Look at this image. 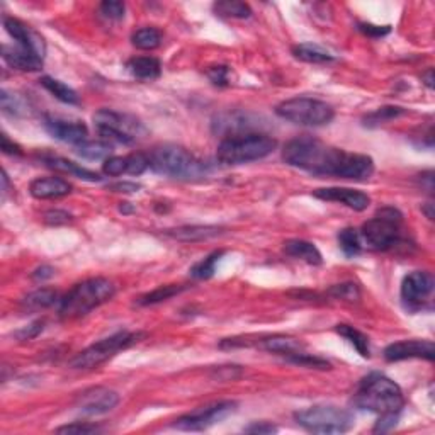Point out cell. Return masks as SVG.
Here are the masks:
<instances>
[{"label": "cell", "mask_w": 435, "mask_h": 435, "mask_svg": "<svg viewBox=\"0 0 435 435\" xmlns=\"http://www.w3.org/2000/svg\"><path fill=\"white\" fill-rule=\"evenodd\" d=\"M283 160L291 167L320 177L366 181L374 174V162L371 157L330 147L308 135L286 143Z\"/></svg>", "instance_id": "6da1fadb"}, {"label": "cell", "mask_w": 435, "mask_h": 435, "mask_svg": "<svg viewBox=\"0 0 435 435\" xmlns=\"http://www.w3.org/2000/svg\"><path fill=\"white\" fill-rule=\"evenodd\" d=\"M354 405L379 415L374 432H388L398 424L400 413L405 408V396L393 379L381 373H371L361 379L354 395Z\"/></svg>", "instance_id": "7a4b0ae2"}, {"label": "cell", "mask_w": 435, "mask_h": 435, "mask_svg": "<svg viewBox=\"0 0 435 435\" xmlns=\"http://www.w3.org/2000/svg\"><path fill=\"white\" fill-rule=\"evenodd\" d=\"M116 294V288L109 279L104 277H92L75 284L65 296L60 300L58 313L65 320H74L85 317L92 310L111 301Z\"/></svg>", "instance_id": "3957f363"}, {"label": "cell", "mask_w": 435, "mask_h": 435, "mask_svg": "<svg viewBox=\"0 0 435 435\" xmlns=\"http://www.w3.org/2000/svg\"><path fill=\"white\" fill-rule=\"evenodd\" d=\"M277 142L264 133L228 135L218 145L216 159L225 165H242L266 159L276 150Z\"/></svg>", "instance_id": "277c9868"}, {"label": "cell", "mask_w": 435, "mask_h": 435, "mask_svg": "<svg viewBox=\"0 0 435 435\" xmlns=\"http://www.w3.org/2000/svg\"><path fill=\"white\" fill-rule=\"evenodd\" d=\"M148 160L153 172L172 179H199L210 170L208 164L196 159L184 147L170 143L153 148Z\"/></svg>", "instance_id": "5b68a950"}, {"label": "cell", "mask_w": 435, "mask_h": 435, "mask_svg": "<svg viewBox=\"0 0 435 435\" xmlns=\"http://www.w3.org/2000/svg\"><path fill=\"white\" fill-rule=\"evenodd\" d=\"M92 119L101 140L111 145H133L148 135L143 123L131 114L118 113L113 109H101L94 114Z\"/></svg>", "instance_id": "8992f818"}, {"label": "cell", "mask_w": 435, "mask_h": 435, "mask_svg": "<svg viewBox=\"0 0 435 435\" xmlns=\"http://www.w3.org/2000/svg\"><path fill=\"white\" fill-rule=\"evenodd\" d=\"M403 215L393 206L376 211L374 218L366 221L361 228V238L374 250H391L402 240Z\"/></svg>", "instance_id": "52a82bcc"}, {"label": "cell", "mask_w": 435, "mask_h": 435, "mask_svg": "<svg viewBox=\"0 0 435 435\" xmlns=\"http://www.w3.org/2000/svg\"><path fill=\"white\" fill-rule=\"evenodd\" d=\"M294 420L313 434H345L354 427V415L335 405H315L294 413Z\"/></svg>", "instance_id": "ba28073f"}, {"label": "cell", "mask_w": 435, "mask_h": 435, "mask_svg": "<svg viewBox=\"0 0 435 435\" xmlns=\"http://www.w3.org/2000/svg\"><path fill=\"white\" fill-rule=\"evenodd\" d=\"M276 114L281 119L300 126H325L335 118V111L327 102L313 97H293L276 106Z\"/></svg>", "instance_id": "9c48e42d"}, {"label": "cell", "mask_w": 435, "mask_h": 435, "mask_svg": "<svg viewBox=\"0 0 435 435\" xmlns=\"http://www.w3.org/2000/svg\"><path fill=\"white\" fill-rule=\"evenodd\" d=\"M143 339V332H118V334L111 335L108 339H102L85 349V351L77 354L70 361V366L74 369H96L104 362H108L111 357L116 356L118 352L130 349L131 345L142 342Z\"/></svg>", "instance_id": "30bf717a"}, {"label": "cell", "mask_w": 435, "mask_h": 435, "mask_svg": "<svg viewBox=\"0 0 435 435\" xmlns=\"http://www.w3.org/2000/svg\"><path fill=\"white\" fill-rule=\"evenodd\" d=\"M237 410V403L235 402H215L204 407L196 408V410L186 413L181 419L176 420L174 427L181 430H204L210 429L218 422L225 420L226 417L232 415Z\"/></svg>", "instance_id": "8fae6325"}, {"label": "cell", "mask_w": 435, "mask_h": 435, "mask_svg": "<svg viewBox=\"0 0 435 435\" xmlns=\"http://www.w3.org/2000/svg\"><path fill=\"white\" fill-rule=\"evenodd\" d=\"M434 293V276L427 271H413L402 283V301L408 311H420Z\"/></svg>", "instance_id": "7c38bea8"}, {"label": "cell", "mask_w": 435, "mask_h": 435, "mask_svg": "<svg viewBox=\"0 0 435 435\" xmlns=\"http://www.w3.org/2000/svg\"><path fill=\"white\" fill-rule=\"evenodd\" d=\"M119 403V395L114 390L104 386H96L89 388L84 393L79 395L77 398V408L82 415L89 417H97L109 413L111 410L118 407Z\"/></svg>", "instance_id": "4fadbf2b"}, {"label": "cell", "mask_w": 435, "mask_h": 435, "mask_svg": "<svg viewBox=\"0 0 435 435\" xmlns=\"http://www.w3.org/2000/svg\"><path fill=\"white\" fill-rule=\"evenodd\" d=\"M4 28H6L9 36L16 41L17 48L29 51V53L45 60L46 57L45 40L34 31L31 26L24 24L23 21L16 19V17H4Z\"/></svg>", "instance_id": "5bb4252c"}, {"label": "cell", "mask_w": 435, "mask_h": 435, "mask_svg": "<svg viewBox=\"0 0 435 435\" xmlns=\"http://www.w3.org/2000/svg\"><path fill=\"white\" fill-rule=\"evenodd\" d=\"M383 356L388 362H400L407 359L434 361L435 345L432 340H402V342L388 345Z\"/></svg>", "instance_id": "9a60e30c"}, {"label": "cell", "mask_w": 435, "mask_h": 435, "mask_svg": "<svg viewBox=\"0 0 435 435\" xmlns=\"http://www.w3.org/2000/svg\"><path fill=\"white\" fill-rule=\"evenodd\" d=\"M45 128H46V131L53 136V138H57L63 143H70L77 147V145L87 142L89 130H87V126L84 125V121H79V119H67L62 116H46Z\"/></svg>", "instance_id": "2e32d148"}, {"label": "cell", "mask_w": 435, "mask_h": 435, "mask_svg": "<svg viewBox=\"0 0 435 435\" xmlns=\"http://www.w3.org/2000/svg\"><path fill=\"white\" fill-rule=\"evenodd\" d=\"M317 199L327 203H340L354 211H366L371 204V198L366 193L351 187H323L313 193Z\"/></svg>", "instance_id": "e0dca14e"}, {"label": "cell", "mask_w": 435, "mask_h": 435, "mask_svg": "<svg viewBox=\"0 0 435 435\" xmlns=\"http://www.w3.org/2000/svg\"><path fill=\"white\" fill-rule=\"evenodd\" d=\"M29 193L34 199H58L72 193V184L62 177L34 179L29 186Z\"/></svg>", "instance_id": "ac0fdd59"}, {"label": "cell", "mask_w": 435, "mask_h": 435, "mask_svg": "<svg viewBox=\"0 0 435 435\" xmlns=\"http://www.w3.org/2000/svg\"><path fill=\"white\" fill-rule=\"evenodd\" d=\"M2 58L9 67L16 68V70L21 72H40L43 68V62H45L43 58L29 53V51L17 48V46H14V48L4 46Z\"/></svg>", "instance_id": "d6986e66"}, {"label": "cell", "mask_w": 435, "mask_h": 435, "mask_svg": "<svg viewBox=\"0 0 435 435\" xmlns=\"http://www.w3.org/2000/svg\"><path fill=\"white\" fill-rule=\"evenodd\" d=\"M221 233H223V228L213 225H193V226H181V228L176 230H167V237L186 243L210 240V238L218 237V235Z\"/></svg>", "instance_id": "ffe728a7"}, {"label": "cell", "mask_w": 435, "mask_h": 435, "mask_svg": "<svg viewBox=\"0 0 435 435\" xmlns=\"http://www.w3.org/2000/svg\"><path fill=\"white\" fill-rule=\"evenodd\" d=\"M257 345L264 349V351L277 354V356H293V354L305 351V344L301 340L294 339L289 335H271L264 337L262 340H257Z\"/></svg>", "instance_id": "44dd1931"}, {"label": "cell", "mask_w": 435, "mask_h": 435, "mask_svg": "<svg viewBox=\"0 0 435 435\" xmlns=\"http://www.w3.org/2000/svg\"><path fill=\"white\" fill-rule=\"evenodd\" d=\"M284 252L289 257L303 260L310 266H320L323 262L322 252L317 249V245L306 240H288L284 243Z\"/></svg>", "instance_id": "7402d4cb"}, {"label": "cell", "mask_w": 435, "mask_h": 435, "mask_svg": "<svg viewBox=\"0 0 435 435\" xmlns=\"http://www.w3.org/2000/svg\"><path fill=\"white\" fill-rule=\"evenodd\" d=\"M126 68L140 80H157L162 74V63L155 57H135L128 60Z\"/></svg>", "instance_id": "603a6c76"}, {"label": "cell", "mask_w": 435, "mask_h": 435, "mask_svg": "<svg viewBox=\"0 0 435 435\" xmlns=\"http://www.w3.org/2000/svg\"><path fill=\"white\" fill-rule=\"evenodd\" d=\"M293 55L298 60L305 63H313V65H325V63L335 62V57L330 51L323 50L322 46L313 45V43H301L293 48Z\"/></svg>", "instance_id": "cb8c5ba5"}, {"label": "cell", "mask_w": 435, "mask_h": 435, "mask_svg": "<svg viewBox=\"0 0 435 435\" xmlns=\"http://www.w3.org/2000/svg\"><path fill=\"white\" fill-rule=\"evenodd\" d=\"M45 164L48 165L50 169L60 170V172H65V174H72L74 177L82 179V181H89V182H99L102 181V177L99 174L92 172V170L80 167L79 164H74V162L67 160V159H58V157H50V159H45Z\"/></svg>", "instance_id": "d4e9b609"}, {"label": "cell", "mask_w": 435, "mask_h": 435, "mask_svg": "<svg viewBox=\"0 0 435 435\" xmlns=\"http://www.w3.org/2000/svg\"><path fill=\"white\" fill-rule=\"evenodd\" d=\"M40 84L51 94V96L57 97L60 102H63V104H68V106L80 104L79 94H77L72 87H68L67 84H63L62 80H57V79H53V77L46 75V77H41Z\"/></svg>", "instance_id": "484cf974"}, {"label": "cell", "mask_w": 435, "mask_h": 435, "mask_svg": "<svg viewBox=\"0 0 435 435\" xmlns=\"http://www.w3.org/2000/svg\"><path fill=\"white\" fill-rule=\"evenodd\" d=\"M57 301H58V293L55 291V289L41 288L36 289V291L29 293L28 296L21 301V306L28 311H38L50 308V306H53Z\"/></svg>", "instance_id": "4316f807"}, {"label": "cell", "mask_w": 435, "mask_h": 435, "mask_svg": "<svg viewBox=\"0 0 435 435\" xmlns=\"http://www.w3.org/2000/svg\"><path fill=\"white\" fill-rule=\"evenodd\" d=\"M335 332L340 337H344L349 344L356 349L357 352L361 354L364 359H369L371 357V347H369V339L368 335L362 334L361 330L354 328L351 325H345V323H340V325L335 327Z\"/></svg>", "instance_id": "83f0119b"}, {"label": "cell", "mask_w": 435, "mask_h": 435, "mask_svg": "<svg viewBox=\"0 0 435 435\" xmlns=\"http://www.w3.org/2000/svg\"><path fill=\"white\" fill-rule=\"evenodd\" d=\"M77 153L87 160H106L111 157L113 145L104 142V140H87V142L77 145Z\"/></svg>", "instance_id": "f1b7e54d"}, {"label": "cell", "mask_w": 435, "mask_h": 435, "mask_svg": "<svg viewBox=\"0 0 435 435\" xmlns=\"http://www.w3.org/2000/svg\"><path fill=\"white\" fill-rule=\"evenodd\" d=\"M223 255H225V250H216V252H213V254L208 255V257H204L203 260H199V262H196L189 271L191 277H194V279H199V281L211 279L216 272L218 262H220Z\"/></svg>", "instance_id": "f546056e"}, {"label": "cell", "mask_w": 435, "mask_h": 435, "mask_svg": "<svg viewBox=\"0 0 435 435\" xmlns=\"http://www.w3.org/2000/svg\"><path fill=\"white\" fill-rule=\"evenodd\" d=\"M184 286H179V284H165L160 286V288L153 289L152 293L145 294L138 300L140 306H152V305H159L162 301H167L170 298L177 296V294H181L184 291Z\"/></svg>", "instance_id": "4dcf8cb0"}, {"label": "cell", "mask_w": 435, "mask_h": 435, "mask_svg": "<svg viewBox=\"0 0 435 435\" xmlns=\"http://www.w3.org/2000/svg\"><path fill=\"white\" fill-rule=\"evenodd\" d=\"M131 43H133L135 48L143 51L157 50L162 45V33L157 28H142L133 33Z\"/></svg>", "instance_id": "1f68e13d"}, {"label": "cell", "mask_w": 435, "mask_h": 435, "mask_svg": "<svg viewBox=\"0 0 435 435\" xmlns=\"http://www.w3.org/2000/svg\"><path fill=\"white\" fill-rule=\"evenodd\" d=\"M339 247L344 252L345 257L352 259L362 252V243H361V233L356 228H344L339 232Z\"/></svg>", "instance_id": "d6a6232c"}, {"label": "cell", "mask_w": 435, "mask_h": 435, "mask_svg": "<svg viewBox=\"0 0 435 435\" xmlns=\"http://www.w3.org/2000/svg\"><path fill=\"white\" fill-rule=\"evenodd\" d=\"M215 12L221 17H232V19H249L252 16V9L249 4L235 2V0H223V2H216Z\"/></svg>", "instance_id": "836d02e7"}, {"label": "cell", "mask_w": 435, "mask_h": 435, "mask_svg": "<svg viewBox=\"0 0 435 435\" xmlns=\"http://www.w3.org/2000/svg\"><path fill=\"white\" fill-rule=\"evenodd\" d=\"M286 361L291 362V364L301 366V368H308V369H320V371L332 369V364L327 359L313 356V354H306L305 351L293 354V356H288L286 357Z\"/></svg>", "instance_id": "e575fe53"}, {"label": "cell", "mask_w": 435, "mask_h": 435, "mask_svg": "<svg viewBox=\"0 0 435 435\" xmlns=\"http://www.w3.org/2000/svg\"><path fill=\"white\" fill-rule=\"evenodd\" d=\"M407 113L403 108H396V106H385V108H379L374 111V113L368 114L364 118V125L366 126H379L383 123L391 121V119H396Z\"/></svg>", "instance_id": "d590c367"}, {"label": "cell", "mask_w": 435, "mask_h": 435, "mask_svg": "<svg viewBox=\"0 0 435 435\" xmlns=\"http://www.w3.org/2000/svg\"><path fill=\"white\" fill-rule=\"evenodd\" d=\"M147 169H150V160L145 153H131L126 157V174L130 176H142Z\"/></svg>", "instance_id": "8d00e7d4"}, {"label": "cell", "mask_w": 435, "mask_h": 435, "mask_svg": "<svg viewBox=\"0 0 435 435\" xmlns=\"http://www.w3.org/2000/svg\"><path fill=\"white\" fill-rule=\"evenodd\" d=\"M328 294L337 298V300H345V301H357L361 298L359 288H357V284L354 283L337 284L328 291Z\"/></svg>", "instance_id": "74e56055"}, {"label": "cell", "mask_w": 435, "mask_h": 435, "mask_svg": "<svg viewBox=\"0 0 435 435\" xmlns=\"http://www.w3.org/2000/svg\"><path fill=\"white\" fill-rule=\"evenodd\" d=\"M58 434H75V435H91L101 432V427L96 424H89V422H74L70 425H63L57 429Z\"/></svg>", "instance_id": "f35d334b"}, {"label": "cell", "mask_w": 435, "mask_h": 435, "mask_svg": "<svg viewBox=\"0 0 435 435\" xmlns=\"http://www.w3.org/2000/svg\"><path fill=\"white\" fill-rule=\"evenodd\" d=\"M102 172L109 177H119L126 174V157H109L102 164Z\"/></svg>", "instance_id": "ab89813d"}, {"label": "cell", "mask_w": 435, "mask_h": 435, "mask_svg": "<svg viewBox=\"0 0 435 435\" xmlns=\"http://www.w3.org/2000/svg\"><path fill=\"white\" fill-rule=\"evenodd\" d=\"M101 12L104 14V17L113 21H119L125 17L126 6L119 0H106V2L101 4Z\"/></svg>", "instance_id": "60d3db41"}, {"label": "cell", "mask_w": 435, "mask_h": 435, "mask_svg": "<svg viewBox=\"0 0 435 435\" xmlns=\"http://www.w3.org/2000/svg\"><path fill=\"white\" fill-rule=\"evenodd\" d=\"M206 75L213 84L218 85V87H226V85H230V68L226 65H216L208 68Z\"/></svg>", "instance_id": "b9f144b4"}, {"label": "cell", "mask_w": 435, "mask_h": 435, "mask_svg": "<svg viewBox=\"0 0 435 435\" xmlns=\"http://www.w3.org/2000/svg\"><path fill=\"white\" fill-rule=\"evenodd\" d=\"M43 330H45V322H43V320H38V322H33L31 325H26L21 328V330H17L14 337L17 340H33L36 339Z\"/></svg>", "instance_id": "7bdbcfd3"}, {"label": "cell", "mask_w": 435, "mask_h": 435, "mask_svg": "<svg viewBox=\"0 0 435 435\" xmlns=\"http://www.w3.org/2000/svg\"><path fill=\"white\" fill-rule=\"evenodd\" d=\"M357 29L369 38H383L391 33V26H376L371 23H361L357 26Z\"/></svg>", "instance_id": "ee69618b"}, {"label": "cell", "mask_w": 435, "mask_h": 435, "mask_svg": "<svg viewBox=\"0 0 435 435\" xmlns=\"http://www.w3.org/2000/svg\"><path fill=\"white\" fill-rule=\"evenodd\" d=\"M0 101H2V111L6 114H19L21 109H23V106H21V102L17 101V97L11 96L7 91L0 92Z\"/></svg>", "instance_id": "f6af8a7d"}, {"label": "cell", "mask_w": 435, "mask_h": 435, "mask_svg": "<svg viewBox=\"0 0 435 435\" xmlns=\"http://www.w3.org/2000/svg\"><path fill=\"white\" fill-rule=\"evenodd\" d=\"M45 221L51 226L67 225L68 221H72V215H70V213L62 211V210H51L45 215Z\"/></svg>", "instance_id": "bcb514c9"}, {"label": "cell", "mask_w": 435, "mask_h": 435, "mask_svg": "<svg viewBox=\"0 0 435 435\" xmlns=\"http://www.w3.org/2000/svg\"><path fill=\"white\" fill-rule=\"evenodd\" d=\"M247 434H259V435H267V434H276L277 427L276 425L269 424V422H254L245 429Z\"/></svg>", "instance_id": "7dc6e473"}, {"label": "cell", "mask_w": 435, "mask_h": 435, "mask_svg": "<svg viewBox=\"0 0 435 435\" xmlns=\"http://www.w3.org/2000/svg\"><path fill=\"white\" fill-rule=\"evenodd\" d=\"M111 191H114V193H138L140 189H142V186L135 184V182H116V184H111L109 186Z\"/></svg>", "instance_id": "c3c4849f"}, {"label": "cell", "mask_w": 435, "mask_h": 435, "mask_svg": "<svg viewBox=\"0 0 435 435\" xmlns=\"http://www.w3.org/2000/svg\"><path fill=\"white\" fill-rule=\"evenodd\" d=\"M2 152L7 153V155H23V150H21L19 145L11 142L6 133H2Z\"/></svg>", "instance_id": "681fc988"}, {"label": "cell", "mask_w": 435, "mask_h": 435, "mask_svg": "<svg viewBox=\"0 0 435 435\" xmlns=\"http://www.w3.org/2000/svg\"><path fill=\"white\" fill-rule=\"evenodd\" d=\"M53 274H55V269L53 267L41 266V267H38L36 271L33 272L31 277H33L34 281H46V279H50V277H53Z\"/></svg>", "instance_id": "f907efd6"}, {"label": "cell", "mask_w": 435, "mask_h": 435, "mask_svg": "<svg viewBox=\"0 0 435 435\" xmlns=\"http://www.w3.org/2000/svg\"><path fill=\"white\" fill-rule=\"evenodd\" d=\"M422 82H424L430 89V91H432V89H434V70H432V68H429L425 74H422Z\"/></svg>", "instance_id": "816d5d0a"}, {"label": "cell", "mask_w": 435, "mask_h": 435, "mask_svg": "<svg viewBox=\"0 0 435 435\" xmlns=\"http://www.w3.org/2000/svg\"><path fill=\"white\" fill-rule=\"evenodd\" d=\"M119 211H121L123 215H131V213L135 211V208L131 206L130 203H121V206H119Z\"/></svg>", "instance_id": "f5cc1de1"}, {"label": "cell", "mask_w": 435, "mask_h": 435, "mask_svg": "<svg viewBox=\"0 0 435 435\" xmlns=\"http://www.w3.org/2000/svg\"><path fill=\"white\" fill-rule=\"evenodd\" d=\"M9 193V176L7 172L2 174V194L6 196Z\"/></svg>", "instance_id": "db71d44e"}, {"label": "cell", "mask_w": 435, "mask_h": 435, "mask_svg": "<svg viewBox=\"0 0 435 435\" xmlns=\"http://www.w3.org/2000/svg\"><path fill=\"white\" fill-rule=\"evenodd\" d=\"M432 208H434V204H432V203H427V208H424L425 215H427L429 220H434V211H432Z\"/></svg>", "instance_id": "11a10c76"}]
</instances>
